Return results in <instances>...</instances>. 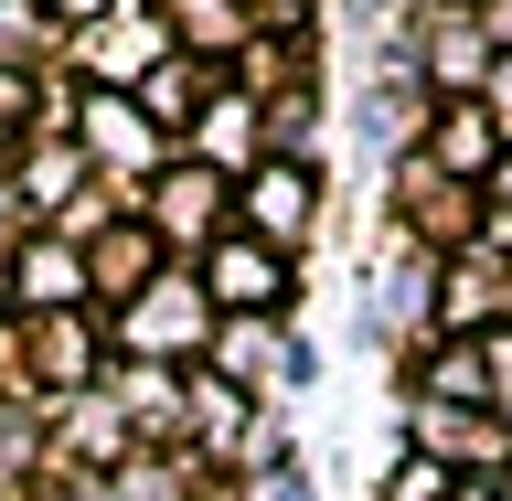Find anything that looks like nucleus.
<instances>
[{
    "instance_id": "1",
    "label": "nucleus",
    "mask_w": 512,
    "mask_h": 501,
    "mask_svg": "<svg viewBox=\"0 0 512 501\" xmlns=\"http://www.w3.org/2000/svg\"><path fill=\"white\" fill-rule=\"evenodd\" d=\"M256 214L278 224V246H288V235H299V214H310V171H267V182H256Z\"/></svg>"
},
{
    "instance_id": "2",
    "label": "nucleus",
    "mask_w": 512,
    "mask_h": 501,
    "mask_svg": "<svg viewBox=\"0 0 512 501\" xmlns=\"http://www.w3.org/2000/svg\"><path fill=\"white\" fill-rule=\"evenodd\" d=\"M214 288H224V299H278V256H256V246H235V256H224V267H214Z\"/></svg>"
},
{
    "instance_id": "3",
    "label": "nucleus",
    "mask_w": 512,
    "mask_h": 501,
    "mask_svg": "<svg viewBox=\"0 0 512 501\" xmlns=\"http://www.w3.org/2000/svg\"><path fill=\"white\" fill-rule=\"evenodd\" d=\"M139 352H160V342H192V288H160L150 310H139V331H128Z\"/></svg>"
},
{
    "instance_id": "4",
    "label": "nucleus",
    "mask_w": 512,
    "mask_h": 501,
    "mask_svg": "<svg viewBox=\"0 0 512 501\" xmlns=\"http://www.w3.org/2000/svg\"><path fill=\"white\" fill-rule=\"evenodd\" d=\"M96 160H118V171H128V160H150V139H139V118H128L118 96H96Z\"/></svg>"
},
{
    "instance_id": "5",
    "label": "nucleus",
    "mask_w": 512,
    "mask_h": 501,
    "mask_svg": "<svg viewBox=\"0 0 512 501\" xmlns=\"http://www.w3.org/2000/svg\"><path fill=\"white\" fill-rule=\"evenodd\" d=\"M43 11H107V0H43Z\"/></svg>"
}]
</instances>
